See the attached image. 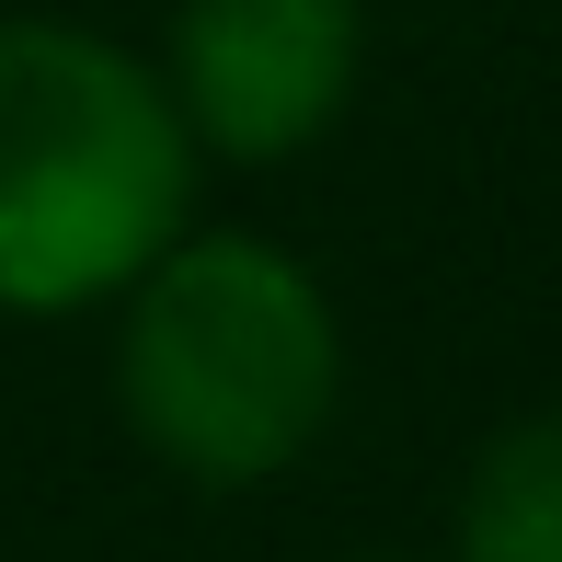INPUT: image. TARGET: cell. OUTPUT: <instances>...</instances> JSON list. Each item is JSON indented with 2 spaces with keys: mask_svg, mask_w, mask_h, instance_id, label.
<instances>
[{
  "mask_svg": "<svg viewBox=\"0 0 562 562\" xmlns=\"http://www.w3.org/2000/svg\"><path fill=\"white\" fill-rule=\"evenodd\" d=\"M368 69V0H172L161 92L195 161L276 172L322 149Z\"/></svg>",
  "mask_w": 562,
  "mask_h": 562,
  "instance_id": "obj_3",
  "label": "cell"
},
{
  "mask_svg": "<svg viewBox=\"0 0 562 562\" xmlns=\"http://www.w3.org/2000/svg\"><path fill=\"white\" fill-rule=\"evenodd\" d=\"M448 562H562V402L471 448L448 505Z\"/></svg>",
  "mask_w": 562,
  "mask_h": 562,
  "instance_id": "obj_4",
  "label": "cell"
},
{
  "mask_svg": "<svg viewBox=\"0 0 562 562\" xmlns=\"http://www.w3.org/2000/svg\"><path fill=\"white\" fill-rule=\"evenodd\" d=\"M195 229V138L138 46L69 12H0V311L126 299Z\"/></svg>",
  "mask_w": 562,
  "mask_h": 562,
  "instance_id": "obj_1",
  "label": "cell"
},
{
  "mask_svg": "<svg viewBox=\"0 0 562 562\" xmlns=\"http://www.w3.org/2000/svg\"><path fill=\"white\" fill-rule=\"evenodd\" d=\"M334 288L265 229H184L115 299V414L195 494H252L334 437Z\"/></svg>",
  "mask_w": 562,
  "mask_h": 562,
  "instance_id": "obj_2",
  "label": "cell"
},
{
  "mask_svg": "<svg viewBox=\"0 0 562 562\" xmlns=\"http://www.w3.org/2000/svg\"><path fill=\"white\" fill-rule=\"evenodd\" d=\"M368 562H391V551H368Z\"/></svg>",
  "mask_w": 562,
  "mask_h": 562,
  "instance_id": "obj_5",
  "label": "cell"
}]
</instances>
